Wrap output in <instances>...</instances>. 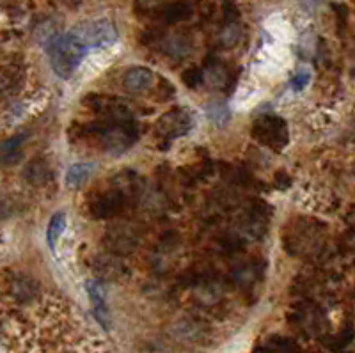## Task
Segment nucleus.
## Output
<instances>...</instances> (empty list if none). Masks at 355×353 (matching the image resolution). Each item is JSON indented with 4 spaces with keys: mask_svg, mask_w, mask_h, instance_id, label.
Instances as JSON below:
<instances>
[{
    "mask_svg": "<svg viewBox=\"0 0 355 353\" xmlns=\"http://www.w3.org/2000/svg\"><path fill=\"white\" fill-rule=\"evenodd\" d=\"M87 46L73 33L55 36L46 43L50 64L59 78H70L78 69L87 53Z\"/></svg>",
    "mask_w": 355,
    "mask_h": 353,
    "instance_id": "f257e3e1",
    "label": "nucleus"
},
{
    "mask_svg": "<svg viewBox=\"0 0 355 353\" xmlns=\"http://www.w3.org/2000/svg\"><path fill=\"white\" fill-rule=\"evenodd\" d=\"M71 33L87 46V48H103L118 41V30L109 20H93L77 25Z\"/></svg>",
    "mask_w": 355,
    "mask_h": 353,
    "instance_id": "f03ea898",
    "label": "nucleus"
},
{
    "mask_svg": "<svg viewBox=\"0 0 355 353\" xmlns=\"http://www.w3.org/2000/svg\"><path fill=\"white\" fill-rule=\"evenodd\" d=\"M190 125H192V121H190V116L187 112H183V110H172V112H167L160 119L158 128L160 134H163L169 138H174L187 134Z\"/></svg>",
    "mask_w": 355,
    "mask_h": 353,
    "instance_id": "7ed1b4c3",
    "label": "nucleus"
},
{
    "mask_svg": "<svg viewBox=\"0 0 355 353\" xmlns=\"http://www.w3.org/2000/svg\"><path fill=\"white\" fill-rule=\"evenodd\" d=\"M122 84L130 93H146L155 84V75H153L152 69L140 68V66L139 68H131L128 69L125 78H122Z\"/></svg>",
    "mask_w": 355,
    "mask_h": 353,
    "instance_id": "20e7f679",
    "label": "nucleus"
},
{
    "mask_svg": "<svg viewBox=\"0 0 355 353\" xmlns=\"http://www.w3.org/2000/svg\"><path fill=\"white\" fill-rule=\"evenodd\" d=\"M253 130V135L256 134V137L260 138L265 146H274V143H277L274 138L275 135H277L279 138H282V134H284V123L277 121V119L274 118H266L262 119V121H257ZM282 141H284V138H282Z\"/></svg>",
    "mask_w": 355,
    "mask_h": 353,
    "instance_id": "39448f33",
    "label": "nucleus"
},
{
    "mask_svg": "<svg viewBox=\"0 0 355 353\" xmlns=\"http://www.w3.org/2000/svg\"><path fill=\"white\" fill-rule=\"evenodd\" d=\"M86 289H87V293H89L91 304H93L96 318H98L100 323H102L103 327L107 329V327H109V325H107V320H109V311H107L105 293H103L102 284H100L98 280H87Z\"/></svg>",
    "mask_w": 355,
    "mask_h": 353,
    "instance_id": "423d86ee",
    "label": "nucleus"
},
{
    "mask_svg": "<svg viewBox=\"0 0 355 353\" xmlns=\"http://www.w3.org/2000/svg\"><path fill=\"white\" fill-rule=\"evenodd\" d=\"M162 46L163 52L167 53V55H172V57H185L188 53V50H190V41L185 36L176 34V36L165 37Z\"/></svg>",
    "mask_w": 355,
    "mask_h": 353,
    "instance_id": "0eeeda50",
    "label": "nucleus"
},
{
    "mask_svg": "<svg viewBox=\"0 0 355 353\" xmlns=\"http://www.w3.org/2000/svg\"><path fill=\"white\" fill-rule=\"evenodd\" d=\"M91 172H93V165H89V163H75V165H71L68 174H66V183H68V187L78 188L82 183L87 181Z\"/></svg>",
    "mask_w": 355,
    "mask_h": 353,
    "instance_id": "6e6552de",
    "label": "nucleus"
},
{
    "mask_svg": "<svg viewBox=\"0 0 355 353\" xmlns=\"http://www.w3.org/2000/svg\"><path fill=\"white\" fill-rule=\"evenodd\" d=\"M66 229V215L64 213H55V215L50 219L48 222V229H46V242H48V247L52 248L55 247L57 244V239L61 238V235L64 233Z\"/></svg>",
    "mask_w": 355,
    "mask_h": 353,
    "instance_id": "1a4fd4ad",
    "label": "nucleus"
},
{
    "mask_svg": "<svg viewBox=\"0 0 355 353\" xmlns=\"http://www.w3.org/2000/svg\"><path fill=\"white\" fill-rule=\"evenodd\" d=\"M190 15H192V8H190L188 4H185V2H176V4H171L169 8H165V11H163L165 20L171 21V24L187 20Z\"/></svg>",
    "mask_w": 355,
    "mask_h": 353,
    "instance_id": "9d476101",
    "label": "nucleus"
},
{
    "mask_svg": "<svg viewBox=\"0 0 355 353\" xmlns=\"http://www.w3.org/2000/svg\"><path fill=\"white\" fill-rule=\"evenodd\" d=\"M242 37V27L238 24L226 25L221 34V41L224 46H235Z\"/></svg>",
    "mask_w": 355,
    "mask_h": 353,
    "instance_id": "9b49d317",
    "label": "nucleus"
},
{
    "mask_svg": "<svg viewBox=\"0 0 355 353\" xmlns=\"http://www.w3.org/2000/svg\"><path fill=\"white\" fill-rule=\"evenodd\" d=\"M256 353H291V348L288 343H281L279 346H266V348H260Z\"/></svg>",
    "mask_w": 355,
    "mask_h": 353,
    "instance_id": "f8f14e48",
    "label": "nucleus"
},
{
    "mask_svg": "<svg viewBox=\"0 0 355 353\" xmlns=\"http://www.w3.org/2000/svg\"><path fill=\"white\" fill-rule=\"evenodd\" d=\"M307 82H309V75H307V73H297V77H295L293 82H291V86H293V89L302 91L304 87L307 86Z\"/></svg>",
    "mask_w": 355,
    "mask_h": 353,
    "instance_id": "ddd939ff",
    "label": "nucleus"
},
{
    "mask_svg": "<svg viewBox=\"0 0 355 353\" xmlns=\"http://www.w3.org/2000/svg\"><path fill=\"white\" fill-rule=\"evenodd\" d=\"M354 77H355V69H354Z\"/></svg>",
    "mask_w": 355,
    "mask_h": 353,
    "instance_id": "4468645a",
    "label": "nucleus"
}]
</instances>
